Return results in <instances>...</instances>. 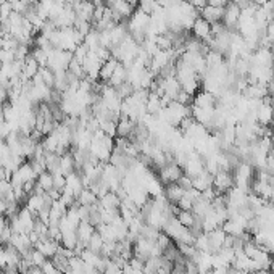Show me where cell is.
Masks as SVG:
<instances>
[{"mask_svg":"<svg viewBox=\"0 0 274 274\" xmlns=\"http://www.w3.org/2000/svg\"><path fill=\"white\" fill-rule=\"evenodd\" d=\"M192 187L197 189L200 192L207 191V189H212L213 187V176L207 171L200 173V175H197L196 177H192Z\"/></svg>","mask_w":274,"mask_h":274,"instance_id":"12","label":"cell"},{"mask_svg":"<svg viewBox=\"0 0 274 274\" xmlns=\"http://www.w3.org/2000/svg\"><path fill=\"white\" fill-rule=\"evenodd\" d=\"M97 202H98V197L89 187L82 189V192L79 194V197H78V203L84 205V207H92V205H96Z\"/></svg>","mask_w":274,"mask_h":274,"instance_id":"20","label":"cell"},{"mask_svg":"<svg viewBox=\"0 0 274 274\" xmlns=\"http://www.w3.org/2000/svg\"><path fill=\"white\" fill-rule=\"evenodd\" d=\"M268 184H270L271 189L274 191V175H271V176H270V181H268Z\"/></svg>","mask_w":274,"mask_h":274,"instance_id":"29","label":"cell"},{"mask_svg":"<svg viewBox=\"0 0 274 274\" xmlns=\"http://www.w3.org/2000/svg\"><path fill=\"white\" fill-rule=\"evenodd\" d=\"M240 18V7L233 2H229L224 7V17H223V24L228 29H234L237 28V23H239Z\"/></svg>","mask_w":274,"mask_h":274,"instance_id":"5","label":"cell"},{"mask_svg":"<svg viewBox=\"0 0 274 274\" xmlns=\"http://www.w3.org/2000/svg\"><path fill=\"white\" fill-rule=\"evenodd\" d=\"M184 175V170L179 165H176L175 161L173 163H166L165 166L160 170V176H158V179L165 184H173V182H177L179 177H181Z\"/></svg>","mask_w":274,"mask_h":274,"instance_id":"2","label":"cell"},{"mask_svg":"<svg viewBox=\"0 0 274 274\" xmlns=\"http://www.w3.org/2000/svg\"><path fill=\"white\" fill-rule=\"evenodd\" d=\"M98 124H100V129H102L107 136H110V137L117 136V121H113V119H98Z\"/></svg>","mask_w":274,"mask_h":274,"instance_id":"24","label":"cell"},{"mask_svg":"<svg viewBox=\"0 0 274 274\" xmlns=\"http://www.w3.org/2000/svg\"><path fill=\"white\" fill-rule=\"evenodd\" d=\"M244 97L249 100H263L268 96V87L261 84H249L244 92Z\"/></svg>","mask_w":274,"mask_h":274,"instance_id":"10","label":"cell"},{"mask_svg":"<svg viewBox=\"0 0 274 274\" xmlns=\"http://www.w3.org/2000/svg\"><path fill=\"white\" fill-rule=\"evenodd\" d=\"M184 189L179 186L177 182H173V184H166V187H165V194H163V196L166 197V200L170 203H173V205H176L179 200L182 198V196H184Z\"/></svg>","mask_w":274,"mask_h":274,"instance_id":"13","label":"cell"},{"mask_svg":"<svg viewBox=\"0 0 274 274\" xmlns=\"http://www.w3.org/2000/svg\"><path fill=\"white\" fill-rule=\"evenodd\" d=\"M208 237V247H210V254H216V252H219L223 249L224 245V239H226V234L223 228H218L212 231V233H205Z\"/></svg>","mask_w":274,"mask_h":274,"instance_id":"7","label":"cell"},{"mask_svg":"<svg viewBox=\"0 0 274 274\" xmlns=\"http://www.w3.org/2000/svg\"><path fill=\"white\" fill-rule=\"evenodd\" d=\"M8 2H15V0H8Z\"/></svg>","mask_w":274,"mask_h":274,"instance_id":"31","label":"cell"},{"mask_svg":"<svg viewBox=\"0 0 274 274\" xmlns=\"http://www.w3.org/2000/svg\"><path fill=\"white\" fill-rule=\"evenodd\" d=\"M136 121H133L131 118H126V117H121L117 123V136L119 137H131V134L134 133L136 129Z\"/></svg>","mask_w":274,"mask_h":274,"instance_id":"11","label":"cell"},{"mask_svg":"<svg viewBox=\"0 0 274 274\" xmlns=\"http://www.w3.org/2000/svg\"><path fill=\"white\" fill-rule=\"evenodd\" d=\"M65 187H66V176L61 175V173H57V175H54V189L63 192V189H65Z\"/></svg>","mask_w":274,"mask_h":274,"instance_id":"26","label":"cell"},{"mask_svg":"<svg viewBox=\"0 0 274 274\" xmlns=\"http://www.w3.org/2000/svg\"><path fill=\"white\" fill-rule=\"evenodd\" d=\"M137 5H139V10H142V12L147 15H152L158 7H160V5L157 3V0H139Z\"/></svg>","mask_w":274,"mask_h":274,"instance_id":"25","label":"cell"},{"mask_svg":"<svg viewBox=\"0 0 274 274\" xmlns=\"http://www.w3.org/2000/svg\"><path fill=\"white\" fill-rule=\"evenodd\" d=\"M96 233V226H92L87 221H81V224L78 226V239L82 245L87 247V242L91 240L92 234Z\"/></svg>","mask_w":274,"mask_h":274,"instance_id":"14","label":"cell"},{"mask_svg":"<svg viewBox=\"0 0 274 274\" xmlns=\"http://www.w3.org/2000/svg\"><path fill=\"white\" fill-rule=\"evenodd\" d=\"M40 270L44 271V274H63L59 268H57L54 263H52V260H47L44 265L40 266Z\"/></svg>","mask_w":274,"mask_h":274,"instance_id":"27","label":"cell"},{"mask_svg":"<svg viewBox=\"0 0 274 274\" xmlns=\"http://www.w3.org/2000/svg\"><path fill=\"white\" fill-rule=\"evenodd\" d=\"M59 247H60V242L50 239V237H40L38 244L34 245V249L39 250L42 255L50 260V258H54V255L57 254Z\"/></svg>","mask_w":274,"mask_h":274,"instance_id":"6","label":"cell"},{"mask_svg":"<svg viewBox=\"0 0 274 274\" xmlns=\"http://www.w3.org/2000/svg\"><path fill=\"white\" fill-rule=\"evenodd\" d=\"M103 239H102V235H100L97 231L96 233L92 234V237H91V240L87 242V249L89 250H92V252H96V254H100V252H102V249H103Z\"/></svg>","mask_w":274,"mask_h":274,"instance_id":"23","label":"cell"},{"mask_svg":"<svg viewBox=\"0 0 274 274\" xmlns=\"http://www.w3.org/2000/svg\"><path fill=\"white\" fill-rule=\"evenodd\" d=\"M39 75H40L42 81H44V84L47 87H50V89L55 87V73L52 71L49 66H40Z\"/></svg>","mask_w":274,"mask_h":274,"instance_id":"21","label":"cell"},{"mask_svg":"<svg viewBox=\"0 0 274 274\" xmlns=\"http://www.w3.org/2000/svg\"><path fill=\"white\" fill-rule=\"evenodd\" d=\"M177 221L181 223L184 228H192L196 223V215L192 212H186V210H179V213L176 215Z\"/></svg>","mask_w":274,"mask_h":274,"instance_id":"22","label":"cell"},{"mask_svg":"<svg viewBox=\"0 0 274 274\" xmlns=\"http://www.w3.org/2000/svg\"><path fill=\"white\" fill-rule=\"evenodd\" d=\"M177 184L184 189V191H189V189H192V177L187 176V175H182L181 177H179Z\"/></svg>","mask_w":274,"mask_h":274,"instance_id":"28","label":"cell"},{"mask_svg":"<svg viewBox=\"0 0 274 274\" xmlns=\"http://www.w3.org/2000/svg\"><path fill=\"white\" fill-rule=\"evenodd\" d=\"M105 210H119V205H121V198L118 197L117 192H112L110 191L108 194H105V196L100 198L98 202Z\"/></svg>","mask_w":274,"mask_h":274,"instance_id":"18","label":"cell"},{"mask_svg":"<svg viewBox=\"0 0 274 274\" xmlns=\"http://www.w3.org/2000/svg\"><path fill=\"white\" fill-rule=\"evenodd\" d=\"M118 65H119V61L117 59H113V57H110V59L102 65V68H100L98 78L102 79V81H110V78H112V75L115 73V70H117Z\"/></svg>","mask_w":274,"mask_h":274,"instance_id":"17","label":"cell"},{"mask_svg":"<svg viewBox=\"0 0 274 274\" xmlns=\"http://www.w3.org/2000/svg\"><path fill=\"white\" fill-rule=\"evenodd\" d=\"M215 103H216V97L207 91L198 92L197 96L194 97V105H196V107H200V108H212V107H215Z\"/></svg>","mask_w":274,"mask_h":274,"instance_id":"16","label":"cell"},{"mask_svg":"<svg viewBox=\"0 0 274 274\" xmlns=\"http://www.w3.org/2000/svg\"><path fill=\"white\" fill-rule=\"evenodd\" d=\"M24 2L28 3V5H33V3H38L39 0H24Z\"/></svg>","mask_w":274,"mask_h":274,"instance_id":"30","label":"cell"},{"mask_svg":"<svg viewBox=\"0 0 274 274\" xmlns=\"http://www.w3.org/2000/svg\"><path fill=\"white\" fill-rule=\"evenodd\" d=\"M233 187H234V176L231 175V171L219 170L213 176V189L218 194H228Z\"/></svg>","mask_w":274,"mask_h":274,"instance_id":"1","label":"cell"},{"mask_svg":"<svg viewBox=\"0 0 274 274\" xmlns=\"http://www.w3.org/2000/svg\"><path fill=\"white\" fill-rule=\"evenodd\" d=\"M256 121L261 126H270L271 123H274V108L271 100L263 98L261 105L256 108Z\"/></svg>","mask_w":274,"mask_h":274,"instance_id":"4","label":"cell"},{"mask_svg":"<svg viewBox=\"0 0 274 274\" xmlns=\"http://www.w3.org/2000/svg\"><path fill=\"white\" fill-rule=\"evenodd\" d=\"M223 17H224V7H212V5H207V7H203L200 10V18L208 21L210 24L223 21Z\"/></svg>","mask_w":274,"mask_h":274,"instance_id":"8","label":"cell"},{"mask_svg":"<svg viewBox=\"0 0 274 274\" xmlns=\"http://www.w3.org/2000/svg\"><path fill=\"white\" fill-rule=\"evenodd\" d=\"M145 108H147V113L150 115H157L163 110V105H161V97H158L155 92H149V98H147V103H145Z\"/></svg>","mask_w":274,"mask_h":274,"instance_id":"19","label":"cell"},{"mask_svg":"<svg viewBox=\"0 0 274 274\" xmlns=\"http://www.w3.org/2000/svg\"><path fill=\"white\" fill-rule=\"evenodd\" d=\"M108 7L112 8L117 23L123 21L124 18H131V17H133V13H134V10H136L133 5L128 2V0H115V2L110 3Z\"/></svg>","mask_w":274,"mask_h":274,"instance_id":"3","label":"cell"},{"mask_svg":"<svg viewBox=\"0 0 274 274\" xmlns=\"http://www.w3.org/2000/svg\"><path fill=\"white\" fill-rule=\"evenodd\" d=\"M110 84L108 86H112V87H119L121 84H124V82H128V68H126L124 65H119L117 66V70H115V73L112 75V78H110Z\"/></svg>","mask_w":274,"mask_h":274,"instance_id":"15","label":"cell"},{"mask_svg":"<svg viewBox=\"0 0 274 274\" xmlns=\"http://www.w3.org/2000/svg\"><path fill=\"white\" fill-rule=\"evenodd\" d=\"M192 33L197 39L200 40H207L208 38H212V24L208 21H205L203 18H197L192 24Z\"/></svg>","mask_w":274,"mask_h":274,"instance_id":"9","label":"cell"}]
</instances>
